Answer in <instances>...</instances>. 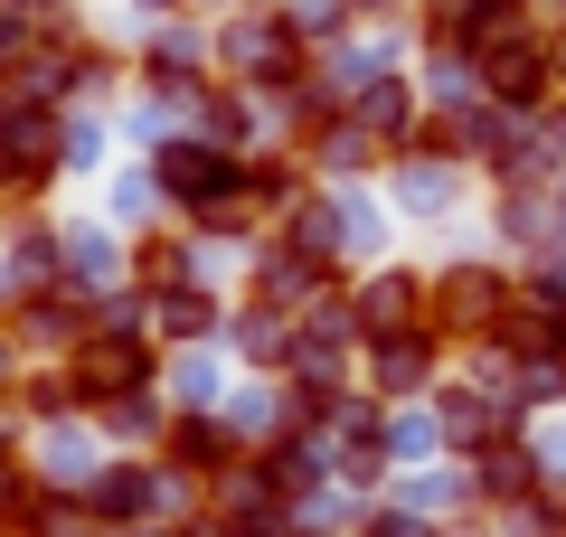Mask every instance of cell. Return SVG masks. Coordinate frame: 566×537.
Returning <instances> with one entry per match:
<instances>
[{
    "mask_svg": "<svg viewBox=\"0 0 566 537\" xmlns=\"http://www.w3.org/2000/svg\"><path fill=\"white\" fill-rule=\"evenodd\" d=\"M444 453V415H387V462H434Z\"/></svg>",
    "mask_w": 566,
    "mask_h": 537,
    "instance_id": "5",
    "label": "cell"
},
{
    "mask_svg": "<svg viewBox=\"0 0 566 537\" xmlns=\"http://www.w3.org/2000/svg\"><path fill=\"white\" fill-rule=\"evenodd\" d=\"M510 302H520V283L501 264H444L434 274V330L444 339H491L510 320Z\"/></svg>",
    "mask_w": 566,
    "mask_h": 537,
    "instance_id": "1",
    "label": "cell"
},
{
    "mask_svg": "<svg viewBox=\"0 0 566 537\" xmlns=\"http://www.w3.org/2000/svg\"><path fill=\"white\" fill-rule=\"evenodd\" d=\"M453 189H463V160H434V151H406L397 160V199L416 208V218H444Z\"/></svg>",
    "mask_w": 566,
    "mask_h": 537,
    "instance_id": "4",
    "label": "cell"
},
{
    "mask_svg": "<svg viewBox=\"0 0 566 537\" xmlns=\"http://www.w3.org/2000/svg\"><path fill=\"white\" fill-rule=\"evenodd\" d=\"M151 320H161L170 339H199V330H218V302H208V293H189V283H180V293H161V302H151Z\"/></svg>",
    "mask_w": 566,
    "mask_h": 537,
    "instance_id": "6",
    "label": "cell"
},
{
    "mask_svg": "<svg viewBox=\"0 0 566 537\" xmlns=\"http://www.w3.org/2000/svg\"><path fill=\"white\" fill-rule=\"evenodd\" d=\"M161 462H170V472H208V481H227V472L245 462V434H237L227 415H170Z\"/></svg>",
    "mask_w": 566,
    "mask_h": 537,
    "instance_id": "2",
    "label": "cell"
},
{
    "mask_svg": "<svg viewBox=\"0 0 566 537\" xmlns=\"http://www.w3.org/2000/svg\"><path fill=\"white\" fill-rule=\"evenodd\" d=\"M434 349H444V330L368 339V378H378V397H424V387H434Z\"/></svg>",
    "mask_w": 566,
    "mask_h": 537,
    "instance_id": "3",
    "label": "cell"
}]
</instances>
